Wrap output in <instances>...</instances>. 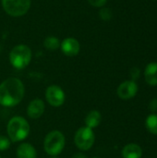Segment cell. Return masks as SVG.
<instances>
[{
  "label": "cell",
  "instance_id": "2e32d148",
  "mask_svg": "<svg viewBox=\"0 0 157 158\" xmlns=\"http://www.w3.org/2000/svg\"><path fill=\"white\" fill-rule=\"evenodd\" d=\"M146 127L148 129V131L157 135V115L156 114H152L150 115L147 119H146Z\"/></svg>",
  "mask_w": 157,
  "mask_h": 158
},
{
  "label": "cell",
  "instance_id": "44dd1931",
  "mask_svg": "<svg viewBox=\"0 0 157 158\" xmlns=\"http://www.w3.org/2000/svg\"><path fill=\"white\" fill-rule=\"evenodd\" d=\"M150 109H151L153 112H156L157 111V100L156 99L153 100V101L150 103Z\"/></svg>",
  "mask_w": 157,
  "mask_h": 158
},
{
  "label": "cell",
  "instance_id": "9a60e30c",
  "mask_svg": "<svg viewBox=\"0 0 157 158\" xmlns=\"http://www.w3.org/2000/svg\"><path fill=\"white\" fill-rule=\"evenodd\" d=\"M43 45L45 48H47L48 50L54 51L56 50L57 48H59L60 46V42L59 40L55 37V36H48L47 38H45L44 42H43Z\"/></svg>",
  "mask_w": 157,
  "mask_h": 158
},
{
  "label": "cell",
  "instance_id": "cb8c5ba5",
  "mask_svg": "<svg viewBox=\"0 0 157 158\" xmlns=\"http://www.w3.org/2000/svg\"><path fill=\"white\" fill-rule=\"evenodd\" d=\"M51 158H57L56 156H51Z\"/></svg>",
  "mask_w": 157,
  "mask_h": 158
},
{
  "label": "cell",
  "instance_id": "52a82bcc",
  "mask_svg": "<svg viewBox=\"0 0 157 158\" xmlns=\"http://www.w3.org/2000/svg\"><path fill=\"white\" fill-rule=\"evenodd\" d=\"M44 95L47 103L54 107H60L66 101L65 92L57 85H50L47 87Z\"/></svg>",
  "mask_w": 157,
  "mask_h": 158
},
{
  "label": "cell",
  "instance_id": "7402d4cb",
  "mask_svg": "<svg viewBox=\"0 0 157 158\" xmlns=\"http://www.w3.org/2000/svg\"><path fill=\"white\" fill-rule=\"evenodd\" d=\"M72 158H88V157H87V156H86L85 154H83V153H81V152H79V153L74 154V155L72 156Z\"/></svg>",
  "mask_w": 157,
  "mask_h": 158
},
{
  "label": "cell",
  "instance_id": "603a6c76",
  "mask_svg": "<svg viewBox=\"0 0 157 158\" xmlns=\"http://www.w3.org/2000/svg\"><path fill=\"white\" fill-rule=\"evenodd\" d=\"M2 52V48H1V46H0V53Z\"/></svg>",
  "mask_w": 157,
  "mask_h": 158
},
{
  "label": "cell",
  "instance_id": "ba28073f",
  "mask_svg": "<svg viewBox=\"0 0 157 158\" xmlns=\"http://www.w3.org/2000/svg\"><path fill=\"white\" fill-rule=\"evenodd\" d=\"M138 86L134 81H127L122 82L118 88V95L123 100H129L136 95Z\"/></svg>",
  "mask_w": 157,
  "mask_h": 158
},
{
  "label": "cell",
  "instance_id": "ac0fdd59",
  "mask_svg": "<svg viewBox=\"0 0 157 158\" xmlns=\"http://www.w3.org/2000/svg\"><path fill=\"white\" fill-rule=\"evenodd\" d=\"M100 14V17L103 20H109L111 18H112V12L109 8L107 7H104L100 10L99 12Z\"/></svg>",
  "mask_w": 157,
  "mask_h": 158
},
{
  "label": "cell",
  "instance_id": "6da1fadb",
  "mask_svg": "<svg viewBox=\"0 0 157 158\" xmlns=\"http://www.w3.org/2000/svg\"><path fill=\"white\" fill-rule=\"evenodd\" d=\"M25 95L23 82L15 77L5 80L0 84V105L5 107H13L19 105Z\"/></svg>",
  "mask_w": 157,
  "mask_h": 158
},
{
  "label": "cell",
  "instance_id": "484cf974",
  "mask_svg": "<svg viewBox=\"0 0 157 158\" xmlns=\"http://www.w3.org/2000/svg\"><path fill=\"white\" fill-rule=\"evenodd\" d=\"M0 158H2V157H1V156H0Z\"/></svg>",
  "mask_w": 157,
  "mask_h": 158
},
{
  "label": "cell",
  "instance_id": "ffe728a7",
  "mask_svg": "<svg viewBox=\"0 0 157 158\" xmlns=\"http://www.w3.org/2000/svg\"><path fill=\"white\" fill-rule=\"evenodd\" d=\"M130 76L132 77L133 80L138 79L139 76H140V69H137V68H133V69L130 70Z\"/></svg>",
  "mask_w": 157,
  "mask_h": 158
},
{
  "label": "cell",
  "instance_id": "277c9868",
  "mask_svg": "<svg viewBox=\"0 0 157 158\" xmlns=\"http://www.w3.org/2000/svg\"><path fill=\"white\" fill-rule=\"evenodd\" d=\"M31 60V51L25 44L15 46L9 54L10 64L16 69H25Z\"/></svg>",
  "mask_w": 157,
  "mask_h": 158
},
{
  "label": "cell",
  "instance_id": "5bb4252c",
  "mask_svg": "<svg viewBox=\"0 0 157 158\" xmlns=\"http://www.w3.org/2000/svg\"><path fill=\"white\" fill-rule=\"evenodd\" d=\"M145 81L149 85L155 86L157 85V63H150L144 71Z\"/></svg>",
  "mask_w": 157,
  "mask_h": 158
},
{
  "label": "cell",
  "instance_id": "7c38bea8",
  "mask_svg": "<svg viewBox=\"0 0 157 158\" xmlns=\"http://www.w3.org/2000/svg\"><path fill=\"white\" fill-rule=\"evenodd\" d=\"M101 121H102V116L98 110L90 111L86 115L85 119H84L85 126L90 128V129H94V128L98 127L100 125Z\"/></svg>",
  "mask_w": 157,
  "mask_h": 158
},
{
  "label": "cell",
  "instance_id": "e0dca14e",
  "mask_svg": "<svg viewBox=\"0 0 157 158\" xmlns=\"http://www.w3.org/2000/svg\"><path fill=\"white\" fill-rule=\"evenodd\" d=\"M10 144H11V142L8 139V137L0 135V152L7 150L10 147Z\"/></svg>",
  "mask_w": 157,
  "mask_h": 158
},
{
  "label": "cell",
  "instance_id": "8992f818",
  "mask_svg": "<svg viewBox=\"0 0 157 158\" xmlns=\"http://www.w3.org/2000/svg\"><path fill=\"white\" fill-rule=\"evenodd\" d=\"M2 6L8 15L20 17L28 12L31 0H2Z\"/></svg>",
  "mask_w": 157,
  "mask_h": 158
},
{
  "label": "cell",
  "instance_id": "9c48e42d",
  "mask_svg": "<svg viewBox=\"0 0 157 158\" xmlns=\"http://www.w3.org/2000/svg\"><path fill=\"white\" fill-rule=\"evenodd\" d=\"M45 111L44 102L40 98L31 100L27 107V115L31 119H38L41 118Z\"/></svg>",
  "mask_w": 157,
  "mask_h": 158
},
{
  "label": "cell",
  "instance_id": "8fae6325",
  "mask_svg": "<svg viewBox=\"0 0 157 158\" xmlns=\"http://www.w3.org/2000/svg\"><path fill=\"white\" fill-rule=\"evenodd\" d=\"M16 156L18 158H37V151L32 144L22 143L18 146Z\"/></svg>",
  "mask_w": 157,
  "mask_h": 158
},
{
  "label": "cell",
  "instance_id": "4fadbf2b",
  "mask_svg": "<svg viewBox=\"0 0 157 158\" xmlns=\"http://www.w3.org/2000/svg\"><path fill=\"white\" fill-rule=\"evenodd\" d=\"M143 156L142 148L135 143L127 144L122 150L123 158H141Z\"/></svg>",
  "mask_w": 157,
  "mask_h": 158
},
{
  "label": "cell",
  "instance_id": "30bf717a",
  "mask_svg": "<svg viewBox=\"0 0 157 158\" xmlns=\"http://www.w3.org/2000/svg\"><path fill=\"white\" fill-rule=\"evenodd\" d=\"M61 50L62 52L68 56H75L79 54L80 49H81V45L80 43L74 39V38H67L65 39L61 44Z\"/></svg>",
  "mask_w": 157,
  "mask_h": 158
},
{
  "label": "cell",
  "instance_id": "5b68a950",
  "mask_svg": "<svg viewBox=\"0 0 157 158\" xmlns=\"http://www.w3.org/2000/svg\"><path fill=\"white\" fill-rule=\"evenodd\" d=\"M95 142V134L93 129L88 127H81L77 130L74 135V143L77 148L81 151L90 150Z\"/></svg>",
  "mask_w": 157,
  "mask_h": 158
},
{
  "label": "cell",
  "instance_id": "3957f363",
  "mask_svg": "<svg viewBox=\"0 0 157 158\" xmlns=\"http://www.w3.org/2000/svg\"><path fill=\"white\" fill-rule=\"evenodd\" d=\"M66 145L65 135L59 131H50L43 140V150L50 156L60 155Z\"/></svg>",
  "mask_w": 157,
  "mask_h": 158
},
{
  "label": "cell",
  "instance_id": "7a4b0ae2",
  "mask_svg": "<svg viewBox=\"0 0 157 158\" xmlns=\"http://www.w3.org/2000/svg\"><path fill=\"white\" fill-rule=\"evenodd\" d=\"M31 132L29 122L20 116L13 117L6 125L7 137L11 143H19L28 138Z\"/></svg>",
  "mask_w": 157,
  "mask_h": 158
},
{
  "label": "cell",
  "instance_id": "d4e9b609",
  "mask_svg": "<svg viewBox=\"0 0 157 158\" xmlns=\"http://www.w3.org/2000/svg\"><path fill=\"white\" fill-rule=\"evenodd\" d=\"M93 158H99V157H93Z\"/></svg>",
  "mask_w": 157,
  "mask_h": 158
},
{
  "label": "cell",
  "instance_id": "d6986e66",
  "mask_svg": "<svg viewBox=\"0 0 157 158\" xmlns=\"http://www.w3.org/2000/svg\"><path fill=\"white\" fill-rule=\"evenodd\" d=\"M106 1L107 0H88L90 5H92L93 6H95V7L104 6L106 4Z\"/></svg>",
  "mask_w": 157,
  "mask_h": 158
}]
</instances>
